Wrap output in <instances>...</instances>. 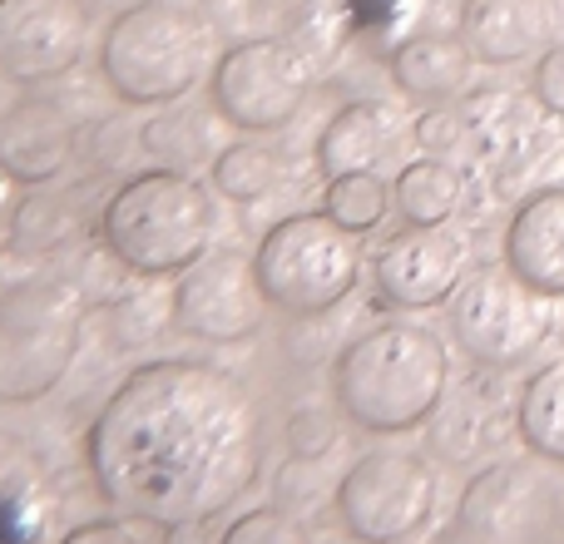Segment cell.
I'll use <instances>...</instances> for the list:
<instances>
[{
	"mask_svg": "<svg viewBox=\"0 0 564 544\" xmlns=\"http://www.w3.org/2000/svg\"><path fill=\"white\" fill-rule=\"evenodd\" d=\"M470 69H476L470 45L460 35H441V30L401 40L397 55H391V75H397V85L406 89L411 99H426V105H446V99H456L460 89L470 85Z\"/></svg>",
	"mask_w": 564,
	"mask_h": 544,
	"instance_id": "obj_18",
	"label": "cell"
},
{
	"mask_svg": "<svg viewBox=\"0 0 564 544\" xmlns=\"http://www.w3.org/2000/svg\"><path fill=\"white\" fill-rule=\"evenodd\" d=\"M214 109L243 134H273L307 105V59L282 40H243L208 75Z\"/></svg>",
	"mask_w": 564,
	"mask_h": 544,
	"instance_id": "obj_9",
	"label": "cell"
},
{
	"mask_svg": "<svg viewBox=\"0 0 564 544\" xmlns=\"http://www.w3.org/2000/svg\"><path fill=\"white\" fill-rule=\"evenodd\" d=\"M387 208H397L391 188L381 184L377 174H341V178H327V198H322V214L337 218L347 233H371V228L387 218Z\"/></svg>",
	"mask_w": 564,
	"mask_h": 544,
	"instance_id": "obj_22",
	"label": "cell"
},
{
	"mask_svg": "<svg viewBox=\"0 0 564 544\" xmlns=\"http://www.w3.org/2000/svg\"><path fill=\"white\" fill-rule=\"evenodd\" d=\"M516 426H520V440H525L540 460L564 466V361H545V367L520 387Z\"/></svg>",
	"mask_w": 564,
	"mask_h": 544,
	"instance_id": "obj_20",
	"label": "cell"
},
{
	"mask_svg": "<svg viewBox=\"0 0 564 544\" xmlns=\"http://www.w3.org/2000/svg\"><path fill=\"white\" fill-rule=\"evenodd\" d=\"M506 263L545 297H564V188H540L506 228Z\"/></svg>",
	"mask_w": 564,
	"mask_h": 544,
	"instance_id": "obj_15",
	"label": "cell"
},
{
	"mask_svg": "<svg viewBox=\"0 0 564 544\" xmlns=\"http://www.w3.org/2000/svg\"><path fill=\"white\" fill-rule=\"evenodd\" d=\"M263 287L253 258L204 253L174 282V322L198 341H243L263 327Z\"/></svg>",
	"mask_w": 564,
	"mask_h": 544,
	"instance_id": "obj_11",
	"label": "cell"
},
{
	"mask_svg": "<svg viewBox=\"0 0 564 544\" xmlns=\"http://www.w3.org/2000/svg\"><path fill=\"white\" fill-rule=\"evenodd\" d=\"M337 446V416L322 406H307V411H292L288 421V450L297 460H322L327 450Z\"/></svg>",
	"mask_w": 564,
	"mask_h": 544,
	"instance_id": "obj_25",
	"label": "cell"
},
{
	"mask_svg": "<svg viewBox=\"0 0 564 544\" xmlns=\"http://www.w3.org/2000/svg\"><path fill=\"white\" fill-rule=\"evenodd\" d=\"M59 544H139V540L129 535L119 520H85V525L65 530V535H59Z\"/></svg>",
	"mask_w": 564,
	"mask_h": 544,
	"instance_id": "obj_27",
	"label": "cell"
},
{
	"mask_svg": "<svg viewBox=\"0 0 564 544\" xmlns=\"http://www.w3.org/2000/svg\"><path fill=\"white\" fill-rule=\"evenodd\" d=\"M535 99L550 109V115H564V45H550L535 65Z\"/></svg>",
	"mask_w": 564,
	"mask_h": 544,
	"instance_id": "obj_26",
	"label": "cell"
},
{
	"mask_svg": "<svg viewBox=\"0 0 564 544\" xmlns=\"http://www.w3.org/2000/svg\"><path fill=\"white\" fill-rule=\"evenodd\" d=\"M391 198H397V214L416 228H436L446 224L460 208V174L441 159H416L397 174L391 184Z\"/></svg>",
	"mask_w": 564,
	"mask_h": 544,
	"instance_id": "obj_21",
	"label": "cell"
},
{
	"mask_svg": "<svg viewBox=\"0 0 564 544\" xmlns=\"http://www.w3.org/2000/svg\"><path fill=\"white\" fill-rule=\"evenodd\" d=\"M69 129L55 109H10L0 124V168L15 184H45L65 168Z\"/></svg>",
	"mask_w": 564,
	"mask_h": 544,
	"instance_id": "obj_19",
	"label": "cell"
},
{
	"mask_svg": "<svg viewBox=\"0 0 564 544\" xmlns=\"http://www.w3.org/2000/svg\"><path fill=\"white\" fill-rule=\"evenodd\" d=\"M460 40L480 65H516L550 45L545 0H460Z\"/></svg>",
	"mask_w": 564,
	"mask_h": 544,
	"instance_id": "obj_16",
	"label": "cell"
},
{
	"mask_svg": "<svg viewBox=\"0 0 564 544\" xmlns=\"http://www.w3.org/2000/svg\"><path fill=\"white\" fill-rule=\"evenodd\" d=\"M214 65V30L178 0H134L99 40V75L124 105H174Z\"/></svg>",
	"mask_w": 564,
	"mask_h": 544,
	"instance_id": "obj_3",
	"label": "cell"
},
{
	"mask_svg": "<svg viewBox=\"0 0 564 544\" xmlns=\"http://www.w3.org/2000/svg\"><path fill=\"white\" fill-rule=\"evenodd\" d=\"M451 331L486 371L525 367L555 331V297L516 278L510 263L476 268L451 297Z\"/></svg>",
	"mask_w": 564,
	"mask_h": 544,
	"instance_id": "obj_7",
	"label": "cell"
},
{
	"mask_svg": "<svg viewBox=\"0 0 564 544\" xmlns=\"http://www.w3.org/2000/svg\"><path fill=\"white\" fill-rule=\"evenodd\" d=\"M273 184H278V159L263 144H248L243 139V144H228L214 159V188L224 198H234V204H253Z\"/></svg>",
	"mask_w": 564,
	"mask_h": 544,
	"instance_id": "obj_23",
	"label": "cell"
},
{
	"mask_svg": "<svg viewBox=\"0 0 564 544\" xmlns=\"http://www.w3.org/2000/svg\"><path fill=\"white\" fill-rule=\"evenodd\" d=\"M10 184H15V178L6 174V168H0V248L10 243V238H15V198H10Z\"/></svg>",
	"mask_w": 564,
	"mask_h": 544,
	"instance_id": "obj_29",
	"label": "cell"
},
{
	"mask_svg": "<svg viewBox=\"0 0 564 544\" xmlns=\"http://www.w3.org/2000/svg\"><path fill=\"white\" fill-rule=\"evenodd\" d=\"M204 525L208 520H198V525H174V530H164V535H169V544H208Z\"/></svg>",
	"mask_w": 564,
	"mask_h": 544,
	"instance_id": "obj_30",
	"label": "cell"
},
{
	"mask_svg": "<svg viewBox=\"0 0 564 544\" xmlns=\"http://www.w3.org/2000/svg\"><path fill=\"white\" fill-rule=\"evenodd\" d=\"M85 0H0V75L20 85L59 79L85 59Z\"/></svg>",
	"mask_w": 564,
	"mask_h": 544,
	"instance_id": "obj_12",
	"label": "cell"
},
{
	"mask_svg": "<svg viewBox=\"0 0 564 544\" xmlns=\"http://www.w3.org/2000/svg\"><path fill=\"white\" fill-rule=\"evenodd\" d=\"M89 480L124 520L159 530L224 515L263 470V416L224 367L164 357L134 367L85 436Z\"/></svg>",
	"mask_w": 564,
	"mask_h": 544,
	"instance_id": "obj_1",
	"label": "cell"
},
{
	"mask_svg": "<svg viewBox=\"0 0 564 544\" xmlns=\"http://www.w3.org/2000/svg\"><path fill=\"white\" fill-rule=\"evenodd\" d=\"M460 282H466V238L451 233L446 224L436 228L406 224L377 253V287L397 307L421 312L436 307V302H451Z\"/></svg>",
	"mask_w": 564,
	"mask_h": 544,
	"instance_id": "obj_13",
	"label": "cell"
},
{
	"mask_svg": "<svg viewBox=\"0 0 564 544\" xmlns=\"http://www.w3.org/2000/svg\"><path fill=\"white\" fill-rule=\"evenodd\" d=\"M347 544H367V540H347Z\"/></svg>",
	"mask_w": 564,
	"mask_h": 544,
	"instance_id": "obj_31",
	"label": "cell"
},
{
	"mask_svg": "<svg viewBox=\"0 0 564 544\" xmlns=\"http://www.w3.org/2000/svg\"><path fill=\"white\" fill-rule=\"evenodd\" d=\"M85 312L55 278L0 287V406H35L69 377Z\"/></svg>",
	"mask_w": 564,
	"mask_h": 544,
	"instance_id": "obj_5",
	"label": "cell"
},
{
	"mask_svg": "<svg viewBox=\"0 0 564 544\" xmlns=\"http://www.w3.org/2000/svg\"><path fill=\"white\" fill-rule=\"evenodd\" d=\"M436 515V470L411 450H367L337 480V525L347 540L401 544Z\"/></svg>",
	"mask_w": 564,
	"mask_h": 544,
	"instance_id": "obj_8",
	"label": "cell"
},
{
	"mask_svg": "<svg viewBox=\"0 0 564 544\" xmlns=\"http://www.w3.org/2000/svg\"><path fill=\"white\" fill-rule=\"evenodd\" d=\"M397 149V115L377 99H357V105L337 109L317 139V168L327 178L341 174H367Z\"/></svg>",
	"mask_w": 564,
	"mask_h": 544,
	"instance_id": "obj_17",
	"label": "cell"
},
{
	"mask_svg": "<svg viewBox=\"0 0 564 544\" xmlns=\"http://www.w3.org/2000/svg\"><path fill=\"white\" fill-rule=\"evenodd\" d=\"M253 272L268 307L292 317H322L357 287L361 243L327 214H292L263 233Z\"/></svg>",
	"mask_w": 564,
	"mask_h": 544,
	"instance_id": "obj_6",
	"label": "cell"
},
{
	"mask_svg": "<svg viewBox=\"0 0 564 544\" xmlns=\"http://www.w3.org/2000/svg\"><path fill=\"white\" fill-rule=\"evenodd\" d=\"M416 139H421L426 149H451V144L460 139V119L446 115V109H436V115H426V119L416 124Z\"/></svg>",
	"mask_w": 564,
	"mask_h": 544,
	"instance_id": "obj_28",
	"label": "cell"
},
{
	"mask_svg": "<svg viewBox=\"0 0 564 544\" xmlns=\"http://www.w3.org/2000/svg\"><path fill=\"white\" fill-rule=\"evenodd\" d=\"M564 505L545 470L500 460L480 470L456 505V540L466 544H555Z\"/></svg>",
	"mask_w": 564,
	"mask_h": 544,
	"instance_id": "obj_10",
	"label": "cell"
},
{
	"mask_svg": "<svg viewBox=\"0 0 564 544\" xmlns=\"http://www.w3.org/2000/svg\"><path fill=\"white\" fill-rule=\"evenodd\" d=\"M99 233L119 263L144 278L184 272L214 243V204L198 178L178 168H149L109 194Z\"/></svg>",
	"mask_w": 564,
	"mask_h": 544,
	"instance_id": "obj_4",
	"label": "cell"
},
{
	"mask_svg": "<svg viewBox=\"0 0 564 544\" xmlns=\"http://www.w3.org/2000/svg\"><path fill=\"white\" fill-rule=\"evenodd\" d=\"M0 544H59L55 476L15 431H0Z\"/></svg>",
	"mask_w": 564,
	"mask_h": 544,
	"instance_id": "obj_14",
	"label": "cell"
},
{
	"mask_svg": "<svg viewBox=\"0 0 564 544\" xmlns=\"http://www.w3.org/2000/svg\"><path fill=\"white\" fill-rule=\"evenodd\" d=\"M446 341L421 322H381L332 361V396L347 421L371 436H401L436 416L446 401Z\"/></svg>",
	"mask_w": 564,
	"mask_h": 544,
	"instance_id": "obj_2",
	"label": "cell"
},
{
	"mask_svg": "<svg viewBox=\"0 0 564 544\" xmlns=\"http://www.w3.org/2000/svg\"><path fill=\"white\" fill-rule=\"evenodd\" d=\"M214 544H312V530L288 505H258L238 515Z\"/></svg>",
	"mask_w": 564,
	"mask_h": 544,
	"instance_id": "obj_24",
	"label": "cell"
}]
</instances>
